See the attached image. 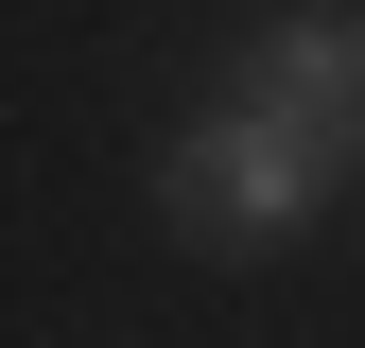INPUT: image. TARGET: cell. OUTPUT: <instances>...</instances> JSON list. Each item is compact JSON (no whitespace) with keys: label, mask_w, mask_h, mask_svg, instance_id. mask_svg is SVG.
I'll return each instance as SVG.
<instances>
[{"label":"cell","mask_w":365,"mask_h":348,"mask_svg":"<svg viewBox=\"0 0 365 348\" xmlns=\"http://www.w3.org/2000/svg\"><path fill=\"white\" fill-rule=\"evenodd\" d=\"M348 174H365V157H331V140H313L296 105H261V87H226V105L192 122V140L157 157V209H174V227H192L209 261H279V244L313 227V209L348 192Z\"/></svg>","instance_id":"6da1fadb"},{"label":"cell","mask_w":365,"mask_h":348,"mask_svg":"<svg viewBox=\"0 0 365 348\" xmlns=\"http://www.w3.org/2000/svg\"><path fill=\"white\" fill-rule=\"evenodd\" d=\"M244 87L296 105L331 157H365V0H279V18L244 35Z\"/></svg>","instance_id":"7a4b0ae2"}]
</instances>
